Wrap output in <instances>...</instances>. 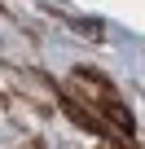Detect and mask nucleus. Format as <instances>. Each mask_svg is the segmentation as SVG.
Segmentation results:
<instances>
[{
	"label": "nucleus",
	"mask_w": 145,
	"mask_h": 149,
	"mask_svg": "<svg viewBox=\"0 0 145 149\" xmlns=\"http://www.w3.org/2000/svg\"><path fill=\"white\" fill-rule=\"evenodd\" d=\"M70 84H75L84 97H88V110L92 114H101L110 127H119V132H127L132 136V114H127V105H123V97L101 79L97 70H88V66H75V74H70Z\"/></svg>",
	"instance_id": "1"
}]
</instances>
